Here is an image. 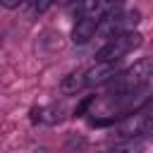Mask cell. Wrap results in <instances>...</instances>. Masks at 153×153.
I'll return each mask as SVG.
<instances>
[{
  "label": "cell",
  "instance_id": "6da1fadb",
  "mask_svg": "<svg viewBox=\"0 0 153 153\" xmlns=\"http://www.w3.org/2000/svg\"><path fill=\"white\" fill-rule=\"evenodd\" d=\"M141 33L139 31H127V33H120L115 36L112 41H108L98 53H96V62L98 65H115L120 57H124L127 53H131L134 48L141 45Z\"/></svg>",
  "mask_w": 153,
  "mask_h": 153
},
{
  "label": "cell",
  "instance_id": "7a4b0ae2",
  "mask_svg": "<svg viewBox=\"0 0 153 153\" xmlns=\"http://www.w3.org/2000/svg\"><path fill=\"white\" fill-rule=\"evenodd\" d=\"M151 76H153V62H151V57H143V60H139L131 69L120 72V74H117V81H120V86L124 88V93L129 96V93H136V91H141L143 86H148V84H151Z\"/></svg>",
  "mask_w": 153,
  "mask_h": 153
},
{
  "label": "cell",
  "instance_id": "3957f363",
  "mask_svg": "<svg viewBox=\"0 0 153 153\" xmlns=\"http://www.w3.org/2000/svg\"><path fill=\"white\" fill-rule=\"evenodd\" d=\"M120 74L117 65H96L88 72H84V84L86 86H98V84H108Z\"/></svg>",
  "mask_w": 153,
  "mask_h": 153
},
{
  "label": "cell",
  "instance_id": "277c9868",
  "mask_svg": "<svg viewBox=\"0 0 153 153\" xmlns=\"http://www.w3.org/2000/svg\"><path fill=\"white\" fill-rule=\"evenodd\" d=\"M96 29H98V19H88V17H79L74 29H72V41L74 43H88L93 36H96Z\"/></svg>",
  "mask_w": 153,
  "mask_h": 153
},
{
  "label": "cell",
  "instance_id": "5b68a950",
  "mask_svg": "<svg viewBox=\"0 0 153 153\" xmlns=\"http://www.w3.org/2000/svg\"><path fill=\"white\" fill-rule=\"evenodd\" d=\"M81 86H86V84H84V74H69V76H65L62 84H60L62 93H76Z\"/></svg>",
  "mask_w": 153,
  "mask_h": 153
},
{
  "label": "cell",
  "instance_id": "8992f818",
  "mask_svg": "<svg viewBox=\"0 0 153 153\" xmlns=\"http://www.w3.org/2000/svg\"><path fill=\"white\" fill-rule=\"evenodd\" d=\"M0 5H2V7H10V10H12V7H19L22 2H19V0H0Z\"/></svg>",
  "mask_w": 153,
  "mask_h": 153
}]
</instances>
